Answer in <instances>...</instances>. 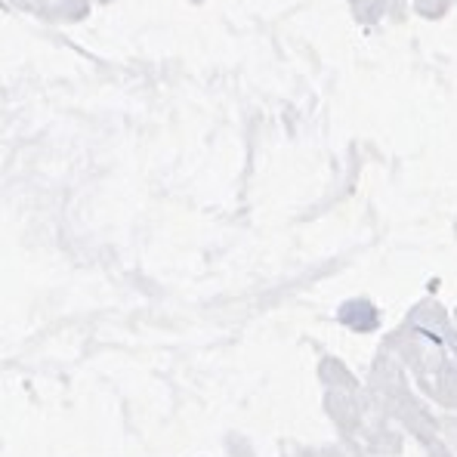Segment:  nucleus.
<instances>
[]
</instances>
